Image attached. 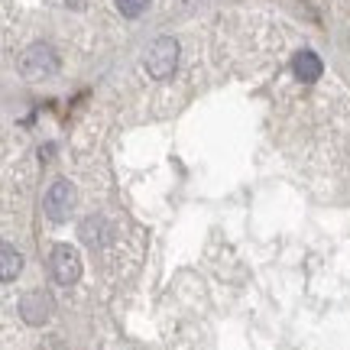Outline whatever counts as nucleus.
I'll return each mask as SVG.
<instances>
[{
    "label": "nucleus",
    "mask_w": 350,
    "mask_h": 350,
    "mask_svg": "<svg viewBox=\"0 0 350 350\" xmlns=\"http://www.w3.org/2000/svg\"><path fill=\"white\" fill-rule=\"evenodd\" d=\"M52 312V299L46 292H29L23 301H20V314H23L26 325H42Z\"/></svg>",
    "instance_id": "obj_7"
},
{
    "label": "nucleus",
    "mask_w": 350,
    "mask_h": 350,
    "mask_svg": "<svg viewBox=\"0 0 350 350\" xmlns=\"http://www.w3.org/2000/svg\"><path fill=\"white\" fill-rule=\"evenodd\" d=\"M49 269L59 286H75L81 275V256L72 243H55L49 253Z\"/></svg>",
    "instance_id": "obj_3"
},
{
    "label": "nucleus",
    "mask_w": 350,
    "mask_h": 350,
    "mask_svg": "<svg viewBox=\"0 0 350 350\" xmlns=\"http://www.w3.org/2000/svg\"><path fill=\"white\" fill-rule=\"evenodd\" d=\"M78 234H81V240H85L91 250H100V247L111 243V224H107V217H100V214L85 217L81 227H78Z\"/></svg>",
    "instance_id": "obj_5"
},
{
    "label": "nucleus",
    "mask_w": 350,
    "mask_h": 350,
    "mask_svg": "<svg viewBox=\"0 0 350 350\" xmlns=\"http://www.w3.org/2000/svg\"><path fill=\"white\" fill-rule=\"evenodd\" d=\"M143 65H146L150 78H156V81L169 78L175 72V65H178V42H175L172 36H159L150 49H146Z\"/></svg>",
    "instance_id": "obj_2"
},
{
    "label": "nucleus",
    "mask_w": 350,
    "mask_h": 350,
    "mask_svg": "<svg viewBox=\"0 0 350 350\" xmlns=\"http://www.w3.org/2000/svg\"><path fill=\"white\" fill-rule=\"evenodd\" d=\"M20 269H23L20 250H16L13 243H3V247H0V273H3V282H13V279L20 275Z\"/></svg>",
    "instance_id": "obj_8"
},
{
    "label": "nucleus",
    "mask_w": 350,
    "mask_h": 350,
    "mask_svg": "<svg viewBox=\"0 0 350 350\" xmlns=\"http://www.w3.org/2000/svg\"><path fill=\"white\" fill-rule=\"evenodd\" d=\"M72 208H75V188H72V182H65V178L52 182L49 191H46V198H42L46 217H49L52 224H62V221H68Z\"/></svg>",
    "instance_id": "obj_4"
},
{
    "label": "nucleus",
    "mask_w": 350,
    "mask_h": 350,
    "mask_svg": "<svg viewBox=\"0 0 350 350\" xmlns=\"http://www.w3.org/2000/svg\"><path fill=\"white\" fill-rule=\"evenodd\" d=\"M59 72V55L49 42H33L29 49L20 52V75L26 81H42Z\"/></svg>",
    "instance_id": "obj_1"
},
{
    "label": "nucleus",
    "mask_w": 350,
    "mask_h": 350,
    "mask_svg": "<svg viewBox=\"0 0 350 350\" xmlns=\"http://www.w3.org/2000/svg\"><path fill=\"white\" fill-rule=\"evenodd\" d=\"M113 3H117L120 16H126V20H137L139 13L150 7V0H113Z\"/></svg>",
    "instance_id": "obj_9"
},
{
    "label": "nucleus",
    "mask_w": 350,
    "mask_h": 350,
    "mask_svg": "<svg viewBox=\"0 0 350 350\" xmlns=\"http://www.w3.org/2000/svg\"><path fill=\"white\" fill-rule=\"evenodd\" d=\"M292 72H295V78H299L301 85H312V81H318V78H321L325 65H321V59H318V52L301 49V52H295V55H292Z\"/></svg>",
    "instance_id": "obj_6"
}]
</instances>
